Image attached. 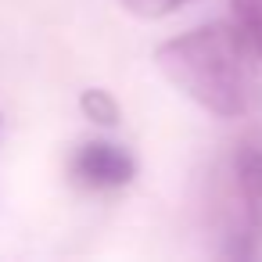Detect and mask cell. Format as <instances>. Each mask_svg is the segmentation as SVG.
<instances>
[{
  "mask_svg": "<svg viewBox=\"0 0 262 262\" xmlns=\"http://www.w3.org/2000/svg\"><path fill=\"white\" fill-rule=\"evenodd\" d=\"M248 47L230 22L187 29L155 47L158 72L198 108L219 119H241L251 104Z\"/></svg>",
  "mask_w": 262,
  "mask_h": 262,
  "instance_id": "6da1fadb",
  "label": "cell"
},
{
  "mask_svg": "<svg viewBox=\"0 0 262 262\" xmlns=\"http://www.w3.org/2000/svg\"><path fill=\"white\" fill-rule=\"evenodd\" d=\"M226 180H230V194H226L230 223H226V230L248 226L262 237V126H251L233 140V151L226 162Z\"/></svg>",
  "mask_w": 262,
  "mask_h": 262,
  "instance_id": "7a4b0ae2",
  "label": "cell"
},
{
  "mask_svg": "<svg viewBox=\"0 0 262 262\" xmlns=\"http://www.w3.org/2000/svg\"><path fill=\"white\" fill-rule=\"evenodd\" d=\"M137 162L115 140H86L72 155V180L86 190H119L133 183Z\"/></svg>",
  "mask_w": 262,
  "mask_h": 262,
  "instance_id": "3957f363",
  "label": "cell"
},
{
  "mask_svg": "<svg viewBox=\"0 0 262 262\" xmlns=\"http://www.w3.org/2000/svg\"><path fill=\"white\" fill-rule=\"evenodd\" d=\"M230 8H233V26L248 54L262 61V0H230Z\"/></svg>",
  "mask_w": 262,
  "mask_h": 262,
  "instance_id": "277c9868",
  "label": "cell"
},
{
  "mask_svg": "<svg viewBox=\"0 0 262 262\" xmlns=\"http://www.w3.org/2000/svg\"><path fill=\"white\" fill-rule=\"evenodd\" d=\"M79 108H83V115H86L90 122H97V126H119V104H115V97H112L108 90H101V86L83 90V94H79Z\"/></svg>",
  "mask_w": 262,
  "mask_h": 262,
  "instance_id": "5b68a950",
  "label": "cell"
},
{
  "mask_svg": "<svg viewBox=\"0 0 262 262\" xmlns=\"http://www.w3.org/2000/svg\"><path fill=\"white\" fill-rule=\"evenodd\" d=\"M187 4V0H122V8L144 22H158V18H169L176 15L180 8Z\"/></svg>",
  "mask_w": 262,
  "mask_h": 262,
  "instance_id": "8992f818",
  "label": "cell"
}]
</instances>
